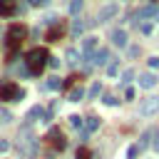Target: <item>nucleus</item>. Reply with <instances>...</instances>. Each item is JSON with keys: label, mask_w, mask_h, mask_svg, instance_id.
Wrapping results in <instances>:
<instances>
[{"label": "nucleus", "mask_w": 159, "mask_h": 159, "mask_svg": "<svg viewBox=\"0 0 159 159\" xmlns=\"http://www.w3.org/2000/svg\"><path fill=\"white\" fill-rule=\"evenodd\" d=\"M27 72L30 75H40L42 72V67L50 62V55H47V50H42V47H35V50H30L27 52Z\"/></svg>", "instance_id": "nucleus-1"}, {"label": "nucleus", "mask_w": 159, "mask_h": 159, "mask_svg": "<svg viewBox=\"0 0 159 159\" xmlns=\"http://www.w3.org/2000/svg\"><path fill=\"white\" fill-rule=\"evenodd\" d=\"M20 97H22V89H20L15 82L0 84V99H2V102H17Z\"/></svg>", "instance_id": "nucleus-2"}, {"label": "nucleus", "mask_w": 159, "mask_h": 159, "mask_svg": "<svg viewBox=\"0 0 159 159\" xmlns=\"http://www.w3.org/2000/svg\"><path fill=\"white\" fill-rule=\"evenodd\" d=\"M159 112V94H149L147 99L139 102V114L142 117H152Z\"/></svg>", "instance_id": "nucleus-3"}, {"label": "nucleus", "mask_w": 159, "mask_h": 159, "mask_svg": "<svg viewBox=\"0 0 159 159\" xmlns=\"http://www.w3.org/2000/svg\"><path fill=\"white\" fill-rule=\"evenodd\" d=\"M152 17H159V12H157V5H144V7H139V10L132 15V22L137 25L139 20H152Z\"/></svg>", "instance_id": "nucleus-4"}, {"label": "nucleus", "mask_w": 159, "mask_h": 159, "mask_svg": "<svg viewBox=\"0 0 159 159\" xmlns=\"http://www.w3.org/2000/svg\"><path fill=\"white\" fill-rule=\"evenodd\" d=\"M22 35H25V27H20V25H12L7 30V45H10V50H15L22 42Z\"/></svg>", "instance_id": "nucleus-5"}, {"label": "nucleus", "mask_w": 159, "mask_h": 159, "mask_svg": "<svg viewBox=\"0 0 159 159\" xmlns=\"http://www.w3.org/2000/svg\"><path fill=\"white\" fill-rule=\"evenodd\" d=\"M117 12H119V5H117V2H109V5H104V7L97 12V20H94V22H107V20H112Z\"/></svg>", "instance_id": "nucleus-6"}, {"label": "nucleus", "mask_w": 159, "mask_h": 159, "mask_svg": "<svg viewBox=\"0 0 159 159\" xmlns=\"http://www.w3.org/2000/svg\"><path fill=\"white\" fill-rule=\"evenodd\" d=\"M97 40H99V37H94V35H89V37L82 40V52H84L87 60H92V55L99 50V42H97Z\"/></svg>", "instance_id": "nucleus-7"}, {"label": "nucleus", "mask_w": 159, "mask_h": 159, "mask_svg": "<svg viewBox=\"0 0 159 159\" xmlns=\"http://www.w3.org/2000/svg\"><path fill=\"white\" fill-rule=\"evenodd\" d=\"M109 40H112V45H114V47H119V50H124V47H127V40H129V37H127V32H124L122 27H117V30H112V35H109Z\"/></svg>", "instance_id": "nucleus-8"}, {"label": "nucleus", "mask_w": 159, "mask_h": 159, "mask_svg": "<svg viewBox=\"0 0 159 159\" xmlns=\"http://www.w3.org/2000/svg\"><path fill=\"white\" fill-rule=\"evenodd\" d=\"M157 82H159V80H157V75H154V72H149V70L139 75V87H142V89H152Z\"/></svg>", "instance_id": "nucleus-9"}, {"label": "nucleus", "mask_w": 159, "mask_h": 159, "mask_svg": "<svg viewBox=\"0 0 159 159\" xmlns=\"http://www.w3.org/2000/svg\"><path fill=\"white\" fill-rule=\"evenodd\" d=\"M109 50H104V47H99L94 55H92V65H109Z\"/></svg>", "instance_id": "nucleus-10"}, {"label": "nucleus", "mask_w": 159, "mask_h": 159, "mask_svg": "<svg viewBox=\"0 0 159 159\" xmlns=\"http://www.w3.org/2000/svg\"><path fill=\"white\" fill-rule=\"evenodd\" d=\"M0 15L2 17L15 15V0H0Z\"/></svg>", "instance_id": "nucleus-11"}, {"label": "nucleus", "mask_w": 159, "mask_h": 159, "mask_svg": "<svg viewBox=\"0 0 159 159\" xmlns=\"http://www.w3.org/2000/svg\"><path fill=\"white\" fill-rule=\"evenodd\" d=\"M154 137H157V129H154V127H149V129H144V132H142V142H139V147L144 149L147 144H152V142H154Z\"/></svg>", "instance_id": "nucleus-12"}, {"label": "nucleus", "mask_w": 159, "mask_h": 159, "mask_svg": "<svg viewBox=\"0 0 159 159\" xmlns=\"http://www.w3.org/2000/svg\"><path fill=\"white\" fill-rule=\"evenodd\" d=\"M82 32H84V22H82L80 17H75L72 25H70V35H72V37H80Z\"/></svg>", "instance_id": "nucleus-13"}, {"label": "nucleus", "mask_w": 159, "mask_h": 159, "mask_svg": "<svg viewBox=\"0 0 159 159\" xmlns=\"http://www.w3.org/2000/svg\"><path fill=\"white\" fill-rule=\"evenodd\" d=\"M50 137H52V144H55V149H65V137H62L57 129H52V132H50Z\"/></svg>", "instance_id": "nucleus-14"}, {"label": "nucleus", "mask_w": 159, "mask_h": 159, "mask_svg": "<svg viewBox=\"0 0 159 159\" xmlns=\"http://www.w3.org/2000/svg\"><path fill=\"white\" fill-rule=\"evenodd\" d=\"M82 7H84V0H70V7H67V10H70V15L77 17V15L82 12Z\"/></svg>", "instance_id": "nucleus-15"}, {"label": "nucleus", "mask_w": 159, "mask_h": 159, "mask_svg": "<svg viewBox=\"0 0 159 159\" xmlns=\"http://www.w3.org/2000/svg\"><path fill=\"white\" fill-rule=\"evenodd\" d=\"M97 129H99V117H89L87 124H84V132L92 134V132H97Z\"/></svg>", "instance_id": "nucleus-16"}, {"label": "nucleus", "mask_w": 159, "mask_h": 159, "mask_svg": "<svg viewBox=\"0 0 159 159\" xmlns=\"http://www.w3.org/2000/svg\"><path fill=\"white\" fill-rule=\"evenodd\" d=\"M65 57H67V65H70V67H75V65L80 62V52H77V50H72V47L67 50V55H65Z\"/></svg>", "instance_id": "nucleus-17"}, {"label": "nucleus", "mask_w": 159, "mask_h": 159, "mask_svg": "<svg viewBox=\"0 0 159 159\" xmlns=\"http://www.w3.org/2000/svg\"><path fill=\"white\" fill-rule=\"evenodd\" d=\"M134 77H137V72H134V70L129 67V70H124V72L119 75V82H122V84H129V82H132Z\"/></svg>", "instance_id": "nucleus-18"}, {"label": "nucleus", "mask_w": 159, "mask_h": 159, "mask_svg": "<svg viewBox=\"0 0 159 159\" xmlns=\"http://www.w3.org/2000/svg\"><path fill=\"white\" fill-rule=\"evenodd\" d=\"M99 94H102V84H99V82H92V87L87 89V97L94 99V97H99Z\"/></svg>", "instance_id": "nucleus-19"}, {"label": "nucleus", "mask_w": 159, "mask_h": 159, "mask_svg": "<svg viewBox=\"0 0 159 159\" xmlns=\"http://www.w3.org/2000/svg\"><path fill=\"white\" fill-rule=\"evenodd\" d=\"M37 117H45V109H42L40 104H37V107H32V109L27 112V119H30V122H35Z\"/></svg>", "instance_id": "nucleus-20"}, {"label": "nucleus", "mask_w": 159, "mask_h": 159, "mask_svg": "<svg viewBox=\"0 0 159 159\" xmlns=\"http://www.w3.org/2000/svg\"><path fill=\"white\" fill-rule=\"evenodd\" d=\"M82 97H84V89H82V87H75V89L70 92V102H80Z\"/></svg>", "instance_id": "nucleus-21"}, {"label": "nucleus", "mask_w": 159, "mask_h": 159, "mask_svg": "<svg viewBox=\"0 0 159 159\" xmlns=\"http://www.w3.org/2000/svg\"><path fill=\"white\" fill-rule=\"evenodd\" d=\"M139 152H142V147H139V144L127 147V159H137V157H139Z\"/></svg>", "instance_id": "nucleus-22"}, {"label": "nucleus", "mask_w": 159, "mask_h": 159, "mask_svg": "<svg viewBox=\"0 0 159 159\" xmlns=\"http://www.w3.org/2000/svg\"><path fill=\"white\" fill-rule=\"evenodd\" d=\"M102 102H104L107 107H117V104H119V99H117L114 94H104V97H102Z\"/></svg>", "instance_id": "nucleus-23"}, {"label": "nucleus", "mask_w": 159, "mask_h": 159, "mask_svg": "<svg viewBox=\"0 0 159 159\" xmlns=\"http://www.w3.org/2000/svg\"><path fill=\"white\" fill-rule=\"evenodd\" d=\"M60 35H62V30H60V27H57V25H52V30H50V32H47V40H50V42H52V40H57V37H60Z\"/></svg>", "instance_id": "nucleus-24"}, {"label": "nucleus", "mask_w": 159, "mask_h": 159, "mask_svg": "<svg viewBox=\"0 0 159 159\" xmlns=\"http://www.w3.org/2000/svg\"><path fill=\"white\" fill-rule=\"evenodd\" d=\"M60 87H62L60 77H50V80H47V89H60Z\"/></svg>", "instance_id": "nucleus-25"}, {"label": "nucleus", "mask_w": 159, "mask_h": 159, "mask_svg": "<svg viewBox=\"0 0 159 159\" xmlns=\"http://www.w3.org/2000/svg\"><path fill=\"white\" fill-rule=\"evenodd\" d=\"M107 75H109V77H117V75H119V67H117V62H109V65H107Z\"/></svg>", "instance_id": "nucleus-26"}, {"label": "nucleus", "mask_w": 159, "mask_h": 159, "mask_svg": "<svg viewBox=\"0 0 159 159\" xmlns=\"http://www.w3.org/2000/svg\"><path fill=\"white\" fill-rule=\"evenodd\" d=\"M70 124H72L75 129H82V117H80V114H72V117H70Z\"/></svg>", "instance_id": "nucleus-27"}, {"label": "nucleus", "mask_w": 159, "mask_h": 159, "mask_svg": "<svg viewBox=\"0 0 159 159\" xmlns=\"http://www.w3.org/2000/svg\"><path fill=\"white\" fill-rule=\"evenodd\" d=\"M147 65H149L152 70H159V55H152V57L147 60Z\"/></svg>", "instance_id": "nucleus-28"}, {"label": "nucleus", "mask_w": 159, "mask_h": 159, "mask_svg": "<svg viewBox=\"0 0 159 159\" xmlns=\"http://www.w3.org/2000/svg\"><path fill=\"white\" fill-rule=\"evenodd\" d=\"M127 55H129V57H139V55H142V50H139L137 45H132V47H127Z\"/></svg>", "instance_id": "nucleus-29"}, {"label": "nucleus", "mask_w": 159, "mask_h": 159, "mask_svg": "<svg viewBox=\"0 0 159 159\" xmlns=\"http://www.w3.org/2000/svg\"><path fill=\"white\" fill-rule=\"evenodd\" d=\"M142 32H144V35H152V32H154V25H152V22H142Z\"/></svg>", "instance_id": "nucleus-30"}, {"label": "nucleus", "mask_w": 159, "mask_h": 159, "mask_svg": "<svg viewBox=\"0 0 159 159\" xmlns=\"http://www.w3.org/2000/svg\"><path fill=\"white\" fill-rule=\"evenodd\" d=\"M5 152H10V142L0 137V154H5Z\"/></svg>", "instance_id": "nucleus-31"}, {"label": "nucleus", "mask_w": 159, "mask_h": 159, "mask_svg": "<svg viewBox=\"0 0 159 159\" xmlns=\"http://www.w3.org/2000/svg\"><path fill=\"white\" fill-rule=\"evenodd\" d=\"M124 99H129V102L134 99V87H127V89H124Z\"/></svg>", "instance_id": "nucleus-32"}, {"label": "nucleus", "mask_w": 159, "mask_h": 159, "mask_svg": "<svg viewBox=\"0 0 159 159\" xmlns=\"http://www.w3.org/2000/svg\"><path fill=\"white\" fill-rule=\"evenodd\" d=\"M77 159H89V152H87V149H84V147H82V149H80V152H77Z\"/></svg>", "instance_id": "nucleus-33"}, {"label": "nucleus", "mask_w": 159, "mask_h": 159, "mask_svg": "<svg viewBox=\"0 0 159 159\" xmlns=\"http://www.w3.org/2000/svg\"><path fill=\"white\" fill-rule=\"evenodd\" d=\"M152 149L159 152V129H157V137H154V142H152Z\"/></svg>", "instance_id": "nucleus-34"}, {"label": "nucleus", "mask_w": 159, "mask_h": 159, "mask_svg": "<svg viewBox=\"0 0 159 159\" xmlns=\"http://www.w3.org/2000/svg\"><path fill=\"white\" fill-rule=\"evenodd\" d=\"M47 65H50V67H60V60H57V57H50V62H47Z\"/></svg>", "instance_id": "nucleus-35"}, {"label": "nucleus", "mask_w": 159, "mask_h": 159, "mask_svg": "<svg viewBox=\"0 0 159 159\" xmlns=\"http://www.w3.org/2000/svg\"><path fill=\"white\" fill-rule=\"evenodd\" d=\"M30 5H42V2H47V0H27Z\"/></svg>", "instance_id": "nucleus-36"}, {"label": "nucleus", "mask_w": 159, "mask_h": 159, "mask_svg": "<svg viewBox=\"0 0 159 159\" xmlns=\"http://www.w3.org/2000/svg\"><path fill=\"white\" fill-rule=\"evenodd\" d=\"M0 122H2V119H0Z\"/></svg>", "instance_id": "nucleus-37"}]
</instances>
